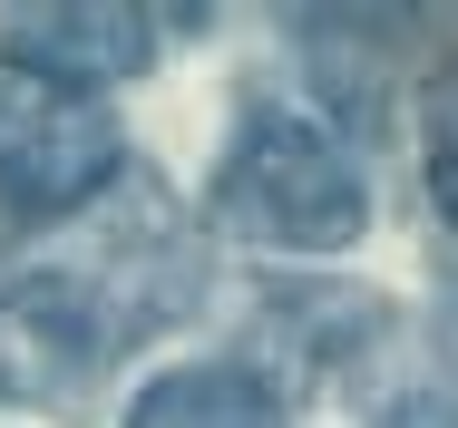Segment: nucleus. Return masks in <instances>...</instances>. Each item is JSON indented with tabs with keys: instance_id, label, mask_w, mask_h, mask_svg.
<instances>
[{
	"instance_id": "f257e3e1",
	"label": "nucleus",
	"mask_w": 458,
	"mask_h": 428,
	"mask_svg": "<svg viewBox=\"0 0 458 428\" xmlns=\"http://www.w3.org/2000/svg\"><path fill=\"white\" fill-rule=\"evenodd\" d=\"M215 224L274 254H342L370 224L361 166L293 107H254L215 156Z\"/></svg>"
},
{
	"instance_id": "f03ea898",
	"label": "nucleus",
	"mask_w": 458,
	"mask_h": 428,
	"mask_svg": "<svg viewBox=\"0 0 458 428\" xmlns=\"http://www.w3.org/2000/svg\"><path fill=\"white\" fill-rule=\"evenodd\" d=\"M117 175V117L89 88H59L20 59H0V214L59 224Z\"/></svg>"
},
{
	"instance_id": "7ed1b4c3",
	"label": "nucleus",
	"mask_w": 458,
	"mask_h": 428,
	"mask_svg": "<svg viewBox=\"0 0 458 428\" xmlns=\"http://www.w3.org/2000/svg\"><path fill=\"white\" fill-rule=\"evenodd\" d=\"M107 370V322L89 312V292L69 273L30 282L0 302V390H39V399H69Z\"/></svg>"
},
{
	"instance_id": "20e7f679",
	"label": "nucleus",
	"mask_w": 458,
	"mask_h": 428,
	"mask_svg": "<svg viewBox=\"0 0 458 428\" xmlns=\"http://www.w3.org/2000/svg\"><path fill=\"white\" fill-rule=\"evenodd\" d=\"M166 49V20L157 10H10V59L39 69L59 88H89V79H137L147 59Z\"/></svg>"
},
{
	"instance_id": "39448f33",
	"label": "nucleus",
	"mask_w": 458,
	"mask_h": 428,
	"mask_svg": "<svg viewBox=\"0 0 458 428\" xmlns=\"http://www.w3.org/2000/svg\"><path fill=\"white\" fill-rule=\"evenodd\" d=\"M127 428H283L274 390L234 360H185V370H157L137 390Z\"/></svg>"
},
{
	"instance_id": "423d86ee",
	"label": "nucleus",
	"mask_w": 458,
	"mask_h": 428,
	"mask_svg": "<svg viewBox=\"0 0 458 428\" xmlns=\"http://www.w3.org/2000/svg\"><path fill=\"white\" fill-rule=\"evenodd\" d=\"M420 166H429V205L458 224V59L420 79Z\"/></svg>"
},
{
	"instance_id": "0eeeda50",
	"label": "nucleus",
	"mask_w": 458,
	"mask_h": 428,
	"mask_svg": "<svg viewBox=\"0 0 458 428\" xmlns=\"http://www.w3.org/2000/svg\"><path fill=\"white\" fill-rule=\"evenodd\" d=\"M380 428H458V370H429V380H410V390L380 409Z\"/></svg>"
}]
</instances>
